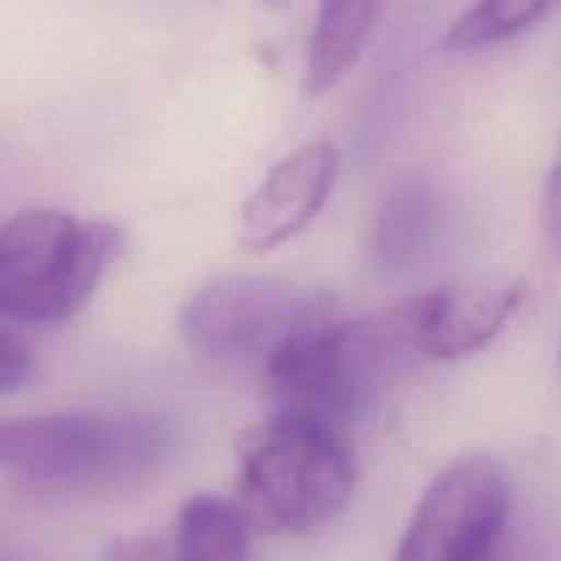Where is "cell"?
<instances>
[{
  "mask_svg": "<svg viewBox=\"0 0 561 561\" xmlns=\"http://www.w3.org/2000/svg\"><path fill=\"white\" fill-rule=\"evenodd\" d=\"M551 5L553 0H471L469 9L444 33L442 47L449 53L496 47L529 31Z\"/></svg>",
  "mask_w": 561,
  "mask_h": 561,
  "instance_id": "obj_12",
  "label": "cell"
},
{
  "mask_svg": "<svg viewBox=\"0 0 561 561\" xmlns=\"http://www.w3.org/2000/svg\"><path fill=\"white\" fill-rule=\"evenodd\" d=\"M520 283L444 285L411 299L425 359H463L491 345L524 305Z\"/></svg>",
  "mask_w": 561,
  "mask_h": 561,
  "instance_id": "obj_8",
  "label": "cell"
},
{
  "mask_svg": "<svg viewBox=\"0 0 561 561\" xmlns=\"http://www.w3.org/2000/svg\"><path fill=\"white\" fill-rule=\"evenodd\" d=\"M389 0H318L305 80L312 96L332 91L365 55Z\"/></svg>",
  "mask_w": 561,
  "mask_h": 561,
  "instance_id": "obj_10",
  "label": "cell"
},
{
  "mask_svg": "<svg viewBox=\"0 0 561 561\" xmlns=\"http://www.w3.org/2000/svg\"><path fill=\"white\" fill-rule=\"evenodd\" d=\"M559 370H561V343H559Z\"/></svg>",
  "mask_w": 561,
  "mask_h": 561,
  "instance_id": "obj_15",
  "label": "cell"
},
{
  "mask_svg": "<svg viewBox=\"0 0 561 561\" xmlns=\"http://www.w3.org/2000/svg\"><path fill=\"white\" fill-rule=\"evenodd\" d=\"M444 197L422 179L394 186L373 217L367 233V263L381 279H400L414 274L444 233Z\"/></svg>",
  "mask_w": 561,
  "mask_h": 561,
  "instance_id": "obj_9",
  "label": "cell"
},
{
  "mask_svg": "<svg viewBox=\"0 0 561 561\" xmlns=\"http://www.w3.org/2000/svg\"><path fill=\"white\" fill-rule=\"evenodd\" d=\"M121 247L110 225L25 208L0 228V310L20 327L66 323L91 301Z\"/></svg>",
  "mask_w": 561,
  "mask_h": 561,
  "instance_id": "obj_4",
  "label": "cell"
},
{
  "mask_svg": "<svg viewBox=\"0 0 561 561\" xmlns=\"http://www.w3.org/2000/svg\"><path fill=\"white\" fill-rule=\"evenodd\" d=\"M425 359L416 343L411 299L376 316L334 318L290 343L263 370L277 411L310 416L348 433L387 400Z\"/></svg>",
  "mask_w": 561,
  "mask_h": 561,
  "instance_id": "obj_2",
  "label": "cell"
},
{
  "mask_svg": "<svg viewBox=\"0 0 561 561\" xmlns=\"http://www.w3.org/2000/svg\"><path fill=\"white\" fill-rule=\"evenodd\" d=\"M340 318L332 296L274 277H225L181 307V334L197 354L266 370L290 343Z\"/></svg>",
  "mask_w": 561,
  "mask_h": 561,
  "instance_id": "obj_5",
  "label": "cell"
},
{
  "mask_svg": "<svg viewBox=\"0 0 561 561\" xmlns=\"http://www.w3.org/2000/svg\"><path fill=\"white\" fill-rule=\"evenodd\" d=\"M16 327L20 323L9 318H3V327H0V392L3 394L20 392L36 370L33 348Z\"/></svg>",
  "mask_w": 561,
  "mask_h": 561,
  "instance_id": "obj_13",
  "label": "cell"
},
{
  "mask_svg": "<svg viewBox=\"0 0 561 561\" xmlns=\"http://www.w3.org/2000/svg\"><path fill=\"white\" fill-rule=\"evenodd\" d=\"M542 230L548 241L561 247V151L551 175L546 181V195H542Z\"/></svg>",
  "mask_w": 561,
  "mask_h": 561,
  "instance_id": "obj_14",
  "label": "cell"
},
{
  "mask_svg": "<svg viewBox=\"0 0 561 561\" xmlns=\"http://www.w3.org/2000/svg\"><path fill=\"white\" fill-rule=\"evenodd\" d=\"M510 515V480L493 455H463L422 491L392 561H491Z\"/></svg>",
  "mask_w": 561,
  "mask_h": 561,
  "instance_id": "obj_6",
  "label": "cell"
},
{
  "mask_svg": "<svg viewBox=\"0 0 561 561\" xmlns=\"http://www.w3.org/2000/svg\"><path fill=\"white\" fill-rule=\"evenodd\" d=\"M340 173L329 140H310L279 159L241 208L239 239L250 252H272L307 230Z\"/></svg>",
  "mask_w": 561,
  "mask_h": 561,
  "instance_id": "obj_7",
  "label": "cell"
},
{
  "mask_svg": "<svg viewBox=\"0 0 561 561\" xmlns=\"http://www.w3.org/2000/svg\"><path fill=\"white\" fill-rule=\"evenodd\" d=\"M250 529L236 499L197 493L181 504L164 561H247Z\"/></svg>",
  "mask_w": 561,
  "mask_h": 561,
  "instance_id": "obj_11",
  "label": "cell"
},
{
  "mask_svg": "<svg viewBox=\"0 0 561 561\" xmlns=\"http://www.w3.org/2000/svg\"><path fill=\"white\" fill-rule=\"evenodd\" d=\"M173 422L151 411H66L9 420L0 427V471L44 502L137 491L170 466Z\"/></svg>",
  "mask_w": 561,
  "mask_h": 561,
  "instance_id": "obj_1",
  "label": "cell"
},
{
  "mask_svg": "<svg viewBox=\"0 0 561 561\" xmlns=\"http://www.w3.org/2000/svg\"><path fill=\"white\" fill-rule=\"evenodd\" d=\"M348 433L277 411L236 447V502L268 535H310L332 524L356 491Z\"/></svg>",
  "mask_w": 561,
  "mask_h": 561,
  "instance_id": "obj_3",
  "label": "cell"
}]
</instances>
